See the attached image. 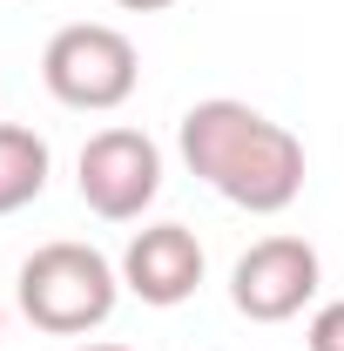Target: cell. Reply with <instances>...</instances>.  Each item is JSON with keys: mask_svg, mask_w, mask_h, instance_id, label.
I'll list each match as a JSON object with an SVG mask.
<instances>
[{"mask_svg": "<svg viewBox=\"0 0 344 351\" xmlns=\"http://www.w3.org/2000/svg\"><path fill=\"white\" fill-rule=\"evenodd\" d=\"M175 149H182L189 176H203L223 203H236L250 217H277L304 196V142L236 95L196 101L175 129Z\"/></svg>", "mask_w": 344, "mask_h": 351, "instance_id": "obj_1", "label": "cell"}, {"mask_svg": "<svg viewBox=\"0 0 344 351\" xmlns=\"http://www.w3.org/2000/svg\"><path fill=\"white\" fill-rule=\"evenodd\" d=\"M115 298H122V270L88 250V243H41L34 257L21 263V311L27 324L47 331V338H88L115 317Z\"/></svg>", "mask_w": 344, "mask_h": 351, "instance_id": "obj_2", "label": "cell"}, {"mask_svg": "<svg viewBox=\"0 0 344 351\" xmlns=\"http://www.w3.org/2000/svg\"><path fill=\"white\" fill-rule=\"evenodd\" d=\"M41 82L61 108H82V115H108L122 108L142 82V54L122 27L108 21H75L41 47Z\"/></svg>", "mask_w": 344, "mask_h": 351, "instance_id": "obj_3", "label": "cell"}, {"mask_svg": "<svg viewBox=\"0 0 344 351\" xmlns=\"http://www.w3.org/2000/svg\"><path fill=\"white\" fill-rule=\"evenodd\" d=\"M75 182H82V203L101 223H135L162 196V149L142 129H101L82 142Z\"/></svg>", "mask_w": 344, "mask_h": 351, "instance_id": "obj_4", "label": "cell"}, {"mask_svg": "<svg viewBox=\"0 0 344 351\" xmlns=\"http://www.w3.org/2000/svg\"><path fill=\"white\" fill-rule=\"evenodd\" d=\"M317 277H324V263L304 237H263L230 270V304L250 324H291L317 298Z\"/></svg>", "mask_w": 344, "mask_h": 351, "instance_id": "obj_5", "label": "cell"}, {"mask_svg": "<svg viewBox=\"0 0 344 351\" xmlns=\"http://www.w3.org/2000/svg\"><path fill=\"white\" fill-rule=\"evenodd\" d=\"M196 284H203V243H196V230L149 223V230L129 237V250H122V291H135L142 304H156V311H169L182 298H196Z\"/></svg>", "mask_w": 344, "mask_h": 351, "instance_id": "obj_6", "label": "cell"}, {"mask_svg": "<svg viewBox=\"0 0 344 351\" xmlns=\"http://www.w3.org/2000/svg\"><path fill=\"white\" fill-rule=\"evenodd\" d=\"M47 142L34 129H21V122H0V217H14V210H27L34 196L47 189Z\"/></svg>", "mask_w": 344, "mask_h": 351, "instance_id": "obj_7", "label": "cell"}, {"mask_svg": "<svg viewBox=\"0 0 344 351\" xmlns=\"http://www.w3.org/2000/svg\"><path fill=\"white\" fill-rule=\"evenodd\" d=\"M304 345H310V351H344V298H338V304H324L317 317H310Z\"/></svg>", "mask_w": 344, "mask_h": 351, "instance_id": "obj_8", "label": "cell"}, {"mask_svg": "<svg viewBox=\"0 0 344 351\" xmlns=\"http://www.w3.org/2000/svg\"><path fill=\"white\" fill-rule=\"evenodd\" d=\"M115 7H129V14H162V7H175V0H115Z\"/></svg>", "mask_w": 344, "mask_h": 351, "instance_id": "obj_9", "label": "cell"}, {"mask_svg": "<svg viewBox=\"0 0 344 351\" xmlns=\"http://www.w3.org/2000/svg\"><path fill=\"white\" fill-rule=\"evenodd\" d=\"M75 351H129V345H75Z\"/></svg>", "mask_w": 344, "mask_h": 351, "instance_id": "obj_10", "label": "cell"}]
</instances>
